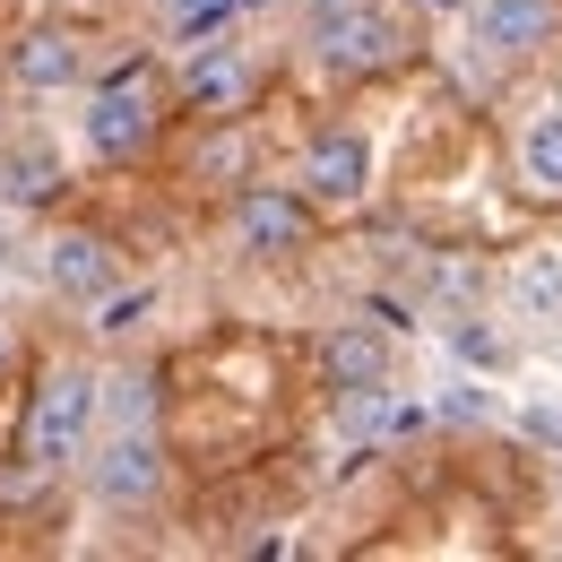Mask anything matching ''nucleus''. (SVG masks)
Listing matches in <instances>:
<instances>
[{
    "label": "nucleus",
    "instance_id": "423d86ee",
    "mask_svg": "<svg viewBox=\"0 0 562 562\" xmlns=\"http://www.w3.org/2000/svg\"><path fill=\"white\" fill-rule=\"evenodd\" d=\"M225 243H234L243 260H294V251L312 243V200H303L294 182H251V191H234Z\"/></svg>",
    "mask_w": 562,
    "mask_h": 562
},
{
    "label": "nucleus",
    "instance_id": "0eeeda50",
    "mask_svg": "<svg viewBox=\"0 0 562 562\" xmlns=\"http://www.w3.org/2000/svg\"><path fill=\"white\" fill-rule=\"evenodd\" d=\"M0 78L18 95H70V87H87V35L61 18H35L0 44Z\"/></svg>",
    "mask_w": 562,
    "mask_h": 562
},
{
    "label": "nucleus",
    "instance_id": "dca6fc26",
    "mask_svg": "<svg viewBox=\"0 0 562 562\" xmlns=\"http://www.w3.org/2000/svg\"><path fill=\"white\" fill-rule=\"evenodd\" d=\"M441 416H450V424H485V416H493V398L476 390V381H459V390H441Z\"/></svg>",
    "mask_w": 562,
    "mask_h": 562
},
{
    "label": "nucleus",
    "instance_id": "f3484780",
    "mask_svg": "<svg viewBox=\"0 0 562 562\" xmlns=\"http://www.w3.org/2000/svg\"><path fill=\"white\" fill-rule=\"evenodd\" d=\"M519 432H528V441H546V450H562V407H528Z\"/></svg>",
    "mask_w": 562,
    "mask_h": 562
},
{
    "label": "nucleus",
    "instance_id": "6ab92c4d",
    "mask_svg": "<svg viewBox=\"0 0 562 562\" xmlns=\"http://www.w3.org/2000/svg\"><path fill=\"white\" fill-rule=\"evenodd\" d=\"M424 9H459V0H424Z\"/></svg>",
    "mask_w": 562,
    "mask_h": 562
},
{
    "label": "nucleus",
    "instance_id": "2eb2a0df",
    "mask_svg": "<svg viewBox=\"0 0 562 562\" xmlns=\"http://www.w3.org/2000/svg\"><path fill=\"white\" fill-rule=\"evenodd\" d=\"M450 355H468L476 372H493V363H502V338H493L485 321H450Z\"/></svg>",
    "mask_w": 562,
    "mask_h": 562
},
{
    "label": "nucleus",
    "instance_id": "9d476101",
    "mask_svg": "<svg viewBox=\"0 0 562 562\" xmlns=\"http://www.w3.org/2000/svg\"><path fill=\"white\" fill-rule=\"evenodd\" d=\"M294 191L312 209H355L372 191V147H363V131H321V139L303 147V165H294Z\"/></svg>",
    "mask_w": 562,
    "mask_h": 562
},
{
    "label": "nucleus",
    "instance_id": "9b49d317",
    "mask_svg": "<svg viewBox=\"0 0 562 562\" xmlns=\"http://www.w3.org/2000/svg\"><path fill=\"white\" fill-rule=\"evenodd\" d=\"M321 381H329V398L390 381V338H381V329H363V321L329 329V338H321Z\"/></svg>",
    "mask_w": 562,
    "mask_h": 562
},
{
    "label": "nucleus",
    "instance_id": "39448f33",
    "mask_svg": "<svg viewBox=\"0 0 562 562\" xmlns=\"http://www.w3.org/2000/svg\"><path fill=\"white\" fill-rule=\"evenodd\" d=\"M251 95H260V61H251V44H225V35L191 44L182 70H173V104H182L200 131H209V122H243Z\"/></svg>",
    "mask_w": 562,
    "mask_h": 562
},
{
    "label": "nucleus",
    "instance_id": "ddd939ff",
    "mask_svg": "<svg viewBox=\"0 0 562 562\" xmlns=\"http://www.w3.org/2000/svg\"><path fill=\"white\" fill-rule=\"evenodd\" d=\"M519 182H528L537 200H562V113H537V122L519 131Z\"/></svg>",
    "mask_w": 562,
    "mask_h": 562
},
{
    "label": "nucleus",
    "instance_id": "20e7f679",
    "mask_svg": "<svg viewBox=\"0 0 562 562\" xmlns=\"http://www.w3.org/2000/svg\"><path fill=\"white\" fill-rule=\"evenodd\" d=\"M303 44H312L321 70H338V78H381V70L407 61V26L381 18L372 0H321L312 26H303Z\"/></svg>",
    "mask_w": 562,
    "mask_h": 562
},
{
    "label": "nucleus",
    "instance_id": "f8f14e48",
    "mask_svg": "<svg viewBox=\"0 0 562 562\" xmlns=\"http://www.w3.org/2000/svg\"><path fill=\"white\" fill-rule=\"evenodd\" d=\"M510 312L519 321H562V251H528L519 269H510Z\"/></svg>",
    "mask_w": 562,
    "mask_h": 562
},
{
    "label": "nucleus",
    "instance_id": "aec40b11",
    "mask_svg": "<svg viewBox=\"0 0 562 562\" xmlns=\"http://www.w3.org/2000/svg\"><path fill=\"white\" fill-rule=\"evenodd\" d=\"M243 9H269V0H243Z\"/></svg>",
    "mask_w": 562,
    "mask_h": 562
},
{
    "label": "nucleus",
    "instance_id": "a211bd4d",
    "mask_svg": "<svg viewBox=\"0 0 562 562\" xmlns=\"http://www.w3.org/2000/svg\"><path fill=\"white\" fill-rule=\"evenodd\" d=\"M9 363H18V347H9V329H0V381H9Z\"/></svg>",
    "mask_w": 562,
    "mask_h": 562
},
{
    "label": "nucleus",
    "instance_id": "f257e3e1",
    "mask_svg": "<svg viewBox=\"0 0 562 562\" xmlns=\"http://www.w3.org/2000/svg\"><path fill=\"white\" fill-rule=\"evenodd\" d=\"M78 493L95 510H156L165 502V476H173V450L156 432V381L147 372H104L95 381V424L78 441Z\"/></svg>",
    "mask_w": 562,
    "mask_h": 562
},
{
    "label": "nucleus",
    "instance_id": "1a4fd4ad",
    "mask_svg": "<svg viewBox=\"0 0 562 562\" xmlns=\"http://www.w3.org/2000/svg\"><path fill=\"white\" fill-rule=\"evenodd\" d=\"M468 26H476V53H485V61L519 70V61H537L562 35V0H476Z\"/></svg>",
    "mask_w": 562,
    "mask_h": 562
},
{
    "label": "nucleus",
    "instance_id": "7ed1b4c3",
    "mask_svg": "<svg viewBox=\"0 0 562 562\" xmlns=\"http://www.w3.org/2000/svg\"><path fill=\"white\" fill-rule=\"evenodd\" d=\"M156 139H165V95H156V78H147V70H113L104 87H87V113H78V147H87V156H95L104 173L139 165Z\"/></svg>",
    "mask_w": 562,
    "mask_h": 562
},
{
    "label": "nucleus",
    "instance_id": "4468645a",
    "mask_svg": "<svg viewBox=\"0 0 562 562\" xmlns=\"http://www.w3.org/2000/svg\"><path fill=\"white\" fill-rule=\"evenodd\" d=\"M0 200H9V209H35V200H53V165H44V156H9V182H0Z\"/></svg>",
    "mask_w": 562,
    "mask_h": 562
},
{
    "label": "nucleus",
    "instance_id": "f03ea898",
    "mask_svg": "<svg viewBox=\"0 0 562 562\" xmlns=\"http://www.w3.org/2000/svg\"><path fill=\"white\" fill-rule=\"evenodd\" d=\"M95 363H53L44 381H35V398H26V424H18V485H53V476H70L78 468V441H87V424H95Z\"/></svg>",
    "mask_w": 562,
    "mask_h": 562
},
{
    "label": "nucleus",
    "instance_id": "6e6552de",
    "mask_svg": "<svg viewBox=\"0 0 562 562\" xmlns=\"http://www.w3.org/2000/svg\"><path fill=\"white\" fill-rule=\"evenodd\" d=\"M44 285L78 303V312H95L113 285H122V251H113V234H87V225H61L53 243H44Z\"/></svg>",
    "mask_w": 562,
    "mask_h": 562
}]
</instances>
